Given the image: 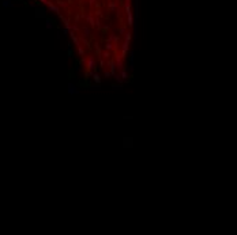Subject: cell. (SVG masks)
<instances>
[{"label":"cell","instance_id":"5b68a950","mask_svg":"<svg viewBox=\"0 0 237 235\" xmlns=\"http://www.w3.org/2000/svg\"><path fill=\"white\" fill-rule=\"evenodd\" d=\"M120 76H121V79H127V74H126V71H123V69H121Z\"/></svg>","mask_w":237,"mask_h":235},{"label":"cell","instance_id":"8992f818","mask_svg":"<svg viewBox=\"0 0 237 235\" xmlns=\"http://www.w3.org/2000/svg\"><path fill=\"white\" fill-rule=\"evenodd\" d=\"M102 56L104 57H109V50H105V52L102 53Z\"/></svg>","mask_w":237,"mask_h":235},{"label":"cell","instance_id":"6da1fadb","mask_svg":"<svg viewBox=\"0 0 237 235\" xmlns=\"http://www.w3.org/2000/svg\"><path fill=\"white\" fill-rule=\"evenodd\" d=\"M86 64H87V67L89 68H90V69H95V67H97V65H95V60H94V57L93 56H90V57H89V59H87V61H86Z\"/></svg>","mask_w":237,"mask_h":235},{"label":"cell","instance_id":"3957f363","mask_svg":"<svg viewBox=\"0 0 237 235\" xmlns=\"http://www.w3.org/2000/svg\"><path fill=\"white\" fill-rule=\"evenodd\" d=\"M116 68H117L119 71L123 69V61L120 60V57H117V59H116Z\"/></svg>","mask_w":237,"mask_h":235},{"label":"cell","instance_id":"277c9868","mask_svg":"<svg viewBox=\"0 0 237 235\" xmlns=\"http://www.w3.org/2000/svg\"><path fill=\"white\" fill-rule=\"evenodd\" d=\"M93 78H94V82L100 84V82H101V76H100V75H98V74H93Z\"/></svg>","mask_w":237,"mask_h":235},{"label":"cell","instance_id":"52a82bcc","mask_svg":"<svg viewBox=\"0 0 237 235\" xmlns=\"http://www.w3.org/2000/svg\"><path fill=\"white\" fill-rule=\"evenodd\" d=\"M112 75H113V74H112V72H108V71H106V72H105V78H111Z\"/></svg>","mask_w":237,"mask_h":235},{"label":"cell","instance_id":"7a4b0ae2","mask_svg":"<svg viewBox=\"0 0 237 235\" xmlns=\"http://www.w3.org/2000/svg\"><path fill=\"white\" fill-rule=\"evenodd\" d=\"M68 94H70V95L78 94V90H76V87L72 84V83H70V84H68Z\"/></svg>","mask_w":237,"mask_h":235}]
</instances>
